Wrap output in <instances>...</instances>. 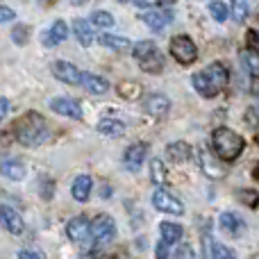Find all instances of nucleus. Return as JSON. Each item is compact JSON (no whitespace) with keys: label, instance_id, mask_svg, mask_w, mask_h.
Listing matches in <instances>:
<instances>
[{"label":"nucleus","instance_id":"obj_8","mask_svg":"<svg viewBox=\"0 0 259 259\" xmlns=\"http://www.w3.org/2000/svg\"><path fill=\"white\" fill-rule=\"evenodd\" d=\"M0 225H3L9 234H23V230H25V223H23L21 214L9 205L0 207Z\"/></svg>","mask_w":259,"mask_h":259},{"label":"nucleus","instance_id":"obj_33","mask_svg":"<svg viewBox=\"0 0 259 259\" xmlns=\"http://www.w3.org/2000/svg\"><path fill=\"white\" fill-rule=\"evenodd\" d=\"M237 196L241 198V202H246L248 207H257L259 205V193L252 191V189H241V191H237Z\"/></svg>","mask_w":259,"mask_h":259},{"label":"nucleus","instance_id":"obj_22","mask_svg":"<svg viewBox=\"0 0 259 259\" xmlns=\"http://www.w3.org/2000/svg\"><path fill=\"white\" fill-rule=\"evenodd\" d=\"M82 84L91 94H105V91H109V82L105 77L96 75V73H82Z\"/></svg>","mask_w":259,"mask_h":259},{"label":"nucleus","instance_id":"obj_23","mask_svg":"<svg viewBox=\"0 0 259 259\" xmlns=\"http://www.w3.org/2000/svg\"><path fill=\"white\" fill-rule=\"evenodd\" d=\"M159 234H161V241H164L166 246H173V243H178L180 239H182V228H180L178 223L164 221V223L159 225Z\"/></svg>","mask_w":259,"mask_h":259},{"label":"nucleus","instance_id":"obj_18","mask_svg":"<svg viewBox=\"0 0 259 259\" xmlns=\"http://www.w3.org/2000/svg\"><path fill=\"white\" fill-rule=\"evenodd\" d=\"M73 34H75L77 44L84 46V48L94 44V30H91V23L84 21V18H75V21H73Z\"/></svg>","mask_w":259,"mask_h":259},{"label":"nucleus","instance_id":"obj_25","mask_svg":"<svg viewBox=\"0 0 259 259\" xmlns=\"http://www.w3.org/2000/svg\"><path fill=\"white\" fill-rule=\"evenodd\" d=\"M98 132L107 134V137H121L125 132V125L121 121H116V118H103L98 123Z\"/></svg>","mask_w":259,"mask_h":259},{"label":"nucleus","instance_id":"obj_12","mask_svg":"<svg viewBox=\"0 0 259 259\" xmlns=\"http://www.w3.org/2000/svg\"><path fill=\"white\" fill-rule=\"evenodd\" d=\"M219 223H221V228H223V232H228L230 237L239 239L243 232H246V221H243L239 214H234V211H223Z\"/></svg>","mask_w":259,"mask_h":259},{"label":"nucleus","instance_id":"obj_10","mask_svg":"<svg viewBox=\"0 0 259 259\" xmlns=\"http://www.w3.org/2000/svg\"><path fill=\"white\" fill-rule=\"evenodd\" d=\"M202 73H205V77L209 80V84H211V89H214V94L223 91L225 87H228V82H230L228 68H225L221 62H214L209 68H207V71H202Z\"/></svg>","mask_w":259,"mask_h":259},{"label":"nucleus","instance_id":"obj_6","mask_svg":"<svg viewBox=\"0 0 259 259\" xmlns=\"http://www.w3.org/2000/svg\"><path fill=\"white\" fill-rule=\"evenodd\" d=\"M152 207L164 211V214H175V216H180L184 211L182 202H180L175 196H170L168 191H164V189H157V191L152 193Z\"/></svg>","mask_w":259,"mask_h":259},{"label":"nucleus","instance_id":"obj_17","mask_svg":"<svg viewBox=\"0 0 259 259\" xmlns=\"http://www.w3.org/2000/svg\"><path fill=\"white\" fill-rule=\"evenodd\" d=\"M0 173L5 175V178L9 180H23L25 178V166H23L21 159H14V157H5L3 161H0Z\"/></svg>","mask_w":259,"mask_h":259},{"label":"nucleus","instance_id":"obj_36","mask_svg":"<svg viewBox=\"0 0 259 259\" xmlns=\"http://www.w3.org/2000/svg\"><path fill=\"white\" fill-rule=\"evenodd\" d=\"M16 18V12L9 7H5V5H0V23H9Z\"/></svg>","mask_w":259,"mask_h":259},{"label":"nucleus","instance_id":"obj_9","mask_svg":"<svg viewBox=\"0 0 259 259\" xmlns=\"http://www.w3.org/2000/svg\"><path fill=\"white\" fill-rule=\"evenodd\" d=\"M53 73L64 84H82V71L77 66H73L71 62H55Z\"/></svg>","mask_w":259,"mask_h":259},{"label":"nucleus","instance_id":"obj_7","mask_svg":"<svg viewBox=\"0 0 259 259\" xmlns=\"http://www.w3.org/2000/svg\"><path fill=\"white\" fill-rule=\"evenodd\" d=\"M66 234L71 241L75 243H84L91 239V223L84 219V216H75V219L68 221L66 225Z\"/></svg>","mask_w":259,"mask_h":259},{"label":"nucleus","instance_id":"obj_26","mask_svg":"<svg viewBox=\"0 0 259 259\" xmlns=\"http://www.w3.org/2000/svg\"><path fill=\"white\" fill-rule=\"evenodd\" d=\"M241 62H243V66L248 68V73H250V75L259 77V53H257V50H252V48L243 50V53H241Z\"/></svg>","mask_w":259,"mask_h":259},{"label":"nucleus","instance_id":"obj_37","mask_svg":"<svg viewBox=\"0 0 259 259\" xmlns=\"http://www.w3.org/2000/svg\"><path fill=\"white\" fill-rule=\"evenodd\" d=\"M157 259H170V252H168V246L164 241L157 243Z\"/></svg>","mask_w":259,"mask_h":259},{"label":"nucleus","instance_id":"obj_4","mask_svg":"<svg viewBox=\"0 0 259 259\" xmlns=\"http://www.w3.org/2000/svg\"><path fill=\"white\" fill-rule=\"evenodd\" d=\"M91 237L98 246H107L114 237H116V223L109 214H100L98 219L91 223Z\"/></svg>","mask_w":259,"mask_h":259},{"label":"nucleus","instance_id":"obj_40","mask_svg":"<svg viewBox=\"0 0 259 259\" xmlns=\"http://www.w3.org/2000/svg\"><path fill=\"white\" fill-rule=\"evenodd\" d=\"M255 178L259 180V164H257V168H255Z\"/></svg>","mask_w":259,"mask_h":259},{"label":"nucleus","instance_id":"obj_20","mask_svg":"<svg viewBox=\"0 0 259 259\" xmlns=\"http://www.w3.org/2000/svg\"><path fill=\"white\" fill-rule=\"evenodd\" d=\"M166 155H168L170 161H178V164H182V161H187L189 157L193 155L191 146H189L187 141H175V143H168V148H166Z\"/></svg>","mask_w":259,"mask_h":259},{"label":"nucleus","instance_id":"obj_35","mask_svg":"<svg viewBox=\"0 0 259 259\" xmlns=\"http://www.w3.org/2000/svg\"><path fill=\"white\" fill-rule=\"evenodd\" d=\"M25 34H27V27L25 25H16V27H14V32H12V36H14V41H16V44H25Z\"/></svg>","mask_w":259,"mask_h":259},{"label":"nucleus","instance_id":"obj_41","mask_svg":"<svg viewBox=\"0 0 259 259\" xmlns=\"http://www.w3.org/2000/svg\"><path fill=\"white\" fill-rule=\"evenodd\" d=\"M257 143H259V132H257Z\"/></svg>","mask_w":259,"mask_h":259},{"label":"nucleus","instance_id":"obj_13","mask_svg":"<svg viewBox=\"0 0 259 259\" xmlns=\"http://www.w3.org/2000/svg\"><path fill=\"white\" fill-rule=\"evenodd\" d=\"M50 109L55 114H62V116H68V118H75L80 121L82 118V107L71 98H53L50 100Z\"/></svg>","mask_w":259,"mask_h":259},{"label":"nucleus","instance_id":"obj_34","mask_svg":"<svg viewBox=\"0 0 259 259\" xmlns=\"http://www.w3.org/2000/svg\"><path fill=\"white\" fill-rule=\"evenodd\" d=\"M175 259H196V252H193V248L189 246V243H184V246L178 248V252H175Z\"/></svg>","mask_w":259,"mask_h":259},{"label":"nucleus","instance_id":"obj_21","mask_svg":"<svg viewBox=\"0 0 259 259\" xmlns=\"http://www.w3.org/2000/svg\"><path fill=\"white\" fill-rule=\"evenodd\" d=\"M66 34H68L66 23H64V21H55L53 27H50L48 32H44V44L46 46H57V44H62V41L66 39Z\"/></svg>","mask_w":259,"mask_h":259},{"label":"nucleus","instance_id":"obj_3","mask_svg":"<svg viewBox=\"0 0 259 259\" xmlns=\"http://www.w3.org/2000/svg\"><path fill=\"white\" fill-rule=\"evenodd\" d=\"M132 53L134 59L139 62V66L146 73H159L164 68V57L159 55V50H157V46L152 41H139L132 48Z\"/></svg>","mask_w":259,"mask_h":259},{"label":"nucleus","instance_id":"obj_29","mask_svg":"<svg viewBox=\"0 0 259 259\" xmlns=\"http://www.w3.org/2000/svg\"><path fill=\"white\" fill-rule=\"evenodd\" d=\"M232 18L237 23H243L246 21V16H248V12H250V7H248V3H243V0H234L232 3Z\"/></svg>","mask_w":259,"mask_h":259},{"label":"nucleus","instance_id":"obj_32","mask_svg":"<svg viewBox=\"0 0 259 259\" xmlns=\"http://www.w3.org/2000/svg\"><path fill=\"white\" fill-rule=\"evenodd\" d=\"M211 259H237L232 248L223 246V243H214V248H211Z\"/></svg>","mask_w":259,"mask_h":259},{"label":"nucleus","instance_id":"obj_14","mask_svg":"<svg viewBox=\"0 0 259 259\" xmlns=\"http://www.w3.org/2000/svg\"><path fill=\"white\" fill-rule=\"evenodd\" d=\"M143 109H146V112L150 114V116L161 118V116H166V114H168V109H170V100L166 98V96L152 94V96H148V98L143 100Z\"/></svg>","mask_w":259,"mask_h":259},{"label":"nucleus","instance_id":"obj_5","mask_svg":"<svg viewBox=\"0 0 259 259\" xmlns=\"http://www.w3.org/2000/svg\"><path fill=\"white\" fill-rule=\"evenodd\" d=\"M170 53L180 64H191L198 57V48L187 34H178L170 39Z\"/></svg>","mask_w":259,"mask_h":259},{"label":"nucleus","instance_id":"obj_15","mask_svg":"<svg viewBox=\"0 0 259 259\" xmlns=\"http://www.w3.org/2000/svg\"><path fill=\"white\" fill-rule=\"evenodd\" d=\"M146 155H148V143H134V146H130L125 150V157H123L125 168L127 170H139L141 164L146 161Z\"/></svg>","mask_w":259,"mask_h":259},{"label":"nucleus","instance_id":"obj_39","mask_svg":"<svg viewBox=\"0 0 259 259\" xmlns=\"http://www.w3.org/2000/svg\"><path fill=\"white\" fill-rule=\"evenodd\" d=\"M7 112H9V100L7 98H0V121L7 116Z\"/></svg>","mask_w":259,"mask_h":259},{"label":"nucleus","instance_id":"obj_42","mask_svg":"<svg viewBox=\"0 0 259 259\" xmlns=\"http://www.w3.org/2000/svg\"><path fill=\"white\" fill-rule=\"evenodd\" d=\"M257 36H259V34H257Z\"/></svg>","mask_w":259,"mask_h":259},{"label":"nucleus","instance_id":"obj_11","mask_svg":"<svg viewBox=\"0 0 259 259\" xmlns=\"http://www.w3.org/2000/svg\"><path fill=\"white\" fill-rule=\"evenodd\" d=\"M198 159H200V168L205 170L211 180L223 178V175H225V168L219 164V159H216V157L211 155L207 148H198Z\"/></svg>","mask_w":259,"mask_h":259},{"label":"nucleus","instance_id":"obj_16","mask_svg":"<svg viewBox=\"0 0 259 259\" xmlns=\"http://www.w3.org/2000/svg\"><path fill=\"white\" fill-rule=\"evenodd\" d=\"M170 21H173V12H170V9H152V12L143 14V23L155 32L164 30Z\"/></svg>","mask_w":259,"mask_h":259},{"label":"nucleus","instance_id":"obj_31","mask_svg":"<svg viewBox=\"0 0 259 259\" xmlns=\"http://www.w3.org/2000/svg\"><path fill=\"white\" fill-rule=\"evenodd\" d=\"M91 23L94 25H98V27H112L114 25V16L109 12H94L91 14Z\"/></svg>","mask_w":259,"mask_h":259},{"label":"nucleus","instance_id":"obj_24","mask_svg":"<svg viewBox=\"0 0 259 259\" xmlns=\"http://www.w3.org/2000/svg\"><path fill=\"white\" fill-rule=\"evenodd\" d=\"M191 84H193V89L198 91V94L202 96V98H214V89H211V84H209V80L205 77V73H193V77H191Z\"/></svg>","mask_w":259,"mask_h":259},{"label":"nucleus","instance_id":"obj_28","mask_svg":"<svg viewBox=\"0 0 259 259\" xmlns=\"http://www.w3.org/2000/svg\"><path fill=\"white\" fill-rule=\"evenodd\" d=\"M150 175H152V182H155L157 187H164L166 184V168H164V164H161L159 159H152Z\"/></svg>","mask_w":259,"mask_h":259},{"label":"nucleus","instance_id":"obj_27","mask_svg":"<svg viewBox=\"0 0 259 259\" xmlns=\"http://www.w3.org/2000/svg\"><path fill=\"white\" fill-rule=\"evenodd\" d=\"M100 44L107 46L112 50H125L130 48V41L125 36H118V34H100Z\"/></svg>","mask_w":259,"mask_h":259},{"label":"nucleus","instance_id":"obj_2","mask_svg":"<svg viewBox=\"0 0 259 259\" xmlns=\"http://www.w3.org/2000/svg\"><path fill=\"white\" fill-rule=\"evenodd\" d=\"M16 139L23 143V146H41V143L48 139V123L39 116V114H27L18 121L16 125Z\"/></svg>","mask_w":259,"mask_h":259},{"label":"nucleus","instance_id":"obj_38","mask_svg":"<svg viewBox=\"0 0 259 259\" xmlns=\"http://www.w3.org/2000/svg\"><path fill=\"white\" fill-rule=\"evenodd\" d=\"M18 259H44V255H39L34 250H21L18 252Z\"/></svg>","mask_w":259,"mask_h":259},{"label":"nucleus","instance_id":"obj_30","mask_svg":"<svg viewBox=\"0 0 259 259\" xmlns=\"http://www.w3.org/2000/svg\"><path fill=\"white\" fill-rule=\"evenodd\" d=\"M209 14L216 18L219 23H223V21H228V14H230V9H228V5L225 3H209Z\"/></svg>","mask_w":259,"mask_h":259},{"label":"nucleus","instance_id":"obj_1","mask_svg":"<svg viewBox=\"0 0 259 259\" xmlns=\"http://www.w3.org/2000/svg\"><path fill=\"white\" fill-rule=\"evenodd\" d=\"M243 146H246L243 139L228 127H219L211 134V150L223 161H234L243 152Z\"/></svg>","mask_w":259,"mask_h":259},{"label":"nucleus","instance_id":"obj_19","mask_svg":"<svg viewBox=\"0 0 259 259\" xmlns=\"http://www.w3.org/2000/svg\"><path fill=\"white\" fill-rule=\"evenodd\" d=\"M91 187H94V180H91L89 175H77L75 182H73V187H71L73 198H75L77 202L89 200V196H91Z\"/></svg>","mask_w":259,"mask_h":259}]
</instances>
